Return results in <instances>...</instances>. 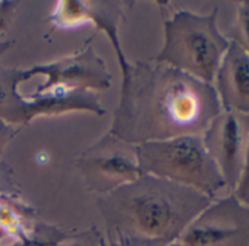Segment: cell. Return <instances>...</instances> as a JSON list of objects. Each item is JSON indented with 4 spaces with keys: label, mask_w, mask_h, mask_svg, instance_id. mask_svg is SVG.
<instances>
[{
    "label": "cell",
    "mask_w": 249,
    "mask_h": 246,
    "mask_svg": "<svg viewBox=\"0 0 249 246\" xmlns=\"http://www.w3.org/2000/svg\"><path fill=\"white\" fill-rule=\"evenodd\" d=\"M178 242L183 246H249V205L234 195L211 202Z\"/></svg>",
    "instance_id": "cell-6"
},
{
    "label": "cell",
    "mask_w": 249,
    "mask_h": 246,
    "mask_svg": "<svg viewBox=\"0 0 249 246\" xmlns=\"http://www.w3.org/2000/svg\"><path fill=\"white\" fill-rule=\"evenodd\" d=\"M213 87L223 110L249 114V54L233 41L217 69Z\"/></svg>",
    "instance_id": "cell-10"
},
{
    "label": "cell",
    "mask_w": 249,
    "mask_h": 246,
    "mask_svg": "<svg viewBox=\"0 0 249 246\" xmlns=\"http://www.w3.org/2000/svg\"><path fill=\"white\" fill-rule=\"evenodd\" d=\"M230 37L246 54H249V2H242L237 6L234 25L230 30Z\"/></svg>",
    "instance_id": "cell-14"
},
{
    "label": "cell",
    "mask_w": 249,
    "mask_h": 246,
    "mask_svg": "<svg viewBox=\"0 0 249 246\" xmlns=\"http://www.w3.org/2000/svg\"><path fill=\"white\" fill-rule=\"evenodd\" d=\"M30 79L44 76V81L30 95L50 91H104L111 87V73L104 60L85 44L76 53L50 63L27 69Z\"/></svg>",
    "instance_id": "cell-7"
},
{
    "label": "cell",
    "mask_w": 249,
    "mask_h": 246,
    "mask_svg": "<svg viewBox=\"0 0 249 246\" xmlns=\"http://www.w3.org/2000/svg\"><path fill=\"white\" fill-rule=\"evenodd\" d=\"M169 246H183L182 243H179V242H173V243H170Z\"/></svg>",
    "instance_id": "cell-21"
},
{
    "label": "cell",
    "mask_w": 249,
    "mask_h": 246,
    "mask_svg": "<svg viewBox=\"0 0 249 246\" xmlns=\"http://www.w3.org/2000/svg\"><path fill=\"white\" fill-rule=\"evenodd\" d=\"M108 134L140 145L179 137H202L221 111L215 89L153 60L128 62Z\"/></svg>",
    "instance_id": "cell-1"
},
{
    "label": "cell",
    "mask_w": 249,
    "mask_h": 246,
    "mask_svg": "<svg viewBox=\"0 0 249 246\" xmlns=\"http://www.w3.org/2000/svg\"><path fill=\"white\" fill-rule=\"evenodd\" d=\"M60 246H100V234L95 231L92 233H81L73 234L71 239H68Z\"/></svg>",
    "instance_id": "cell-17"
},
{
    "label": "cell",
    "mask_w": 249,
    "mask_h": 246,
    "mask_svg": "<svg viewBox=\"0 0 249 246\" xmlns=\"http://www.w3.org/2000/svg\"><path fill=\"white\" fill-rule=\"evenodd\" d=\"M201 138L226 186L234 189L242 175L249 144V114L221 108Z\"/></svg>",
    "instance_id": "cell-8"
},
{
    "label": "cell",
    "mask_w": 249,
    "mask_h": 246,
    "mask_svg": "<svg viewBox=\"0 0 249 246\" xmlns=\"http://www.w3.org/2000/svg\"><path fill=\"white\" fill-rule=\"evenodd\" d=\"M163 35L154 60L213 85L230 46V40L218 30L217 9L207 15L179 11L164 21Z\"/></svg>",
    "instance_id": "cell-3"
},
{
    "label": "cell",
    "mask_w": 249,
    "mask_h": 246,
    "mask_svg": "<svg viewBox=\"0 0 249 246\" xmlns=\"http://www.w3.org/2000/svg\"><path fill=\"white\" fill-rule=\"evenodd\" d=\"M19 2H12V0H2L0 2V35H2L12 24Z\"/></svg>",
    "instance_id": "cell-16"
},
{
    "label": "cell",
    "mask_w": 249,
    "mask_h": 246,
    "mask_svg": "<svg viewBox=\"0 0 249 246\" xmlns=\"http://www.w3.org/2000/svg\"><path fill=\"white\" fill-rule=\"evenodd\" d=\"M240 202L249 205V144L246 148V154H245V161H243V169H242V175L240 179L234 188V193H233Z\"/></svg>",
    "instance_id": "cell-15"
},
{
    "label": "cell",
    "mask_w": 249,
    "mask_h": 246,
    "mask_svg": "<svg viewBox=\"0 0 249 246\" xmlns=\"http://www.w3.org/2000/svg\"><path fill=\"white\" fill-rule=\"evenodd\" d=\"M6 237H8V233H6L2 227H0V243H2Z\"/></svg>",
    "instance_id": "cell-20"
},
{
    "label": "cell",
    "mask_w": 249,
    "mask_h": 246,
    "mask_svg": "<svg viewBox=\"0 0 249 246\" xmlns=\"http://www.w3.org/2000/svg\"><path fill=\"white\" fill-rule=\"evenodd\" d=\"M211 202L191 188L140 175L134 182L98 196L97 208L107 231L173 243Z\"/></svg>",
    "instance_id": "cell-2"
},
{
    "label": "cell",
    "mask_w": 249,
    "mask_h": 246,
    "mask_svg": "<svg viewBox=\"0 0 249 246\" xmlns=\"http://www.w3.org/2000/svg\"><path fill=\"white\" fill-rule=\"evenodd\" d=\"M25 81H30L27 69H0V120L17 128L41 116L40 101L19 92Z\"/></svg>",
    "instance_id": "cell-11"
},
{
    "label": "cell",
    "mask_w": 249,
    "mask_h": 246,
    "mask_svg": "<svg viewBox=\"0 0 249 246\" xmlns=\"http://www.w3.org/2000/svg\"><path fill=\"white\" fill-rule=\"evenodd\" d=\"M170 243L142 237V236H134L119 231H107L104 236L100 234V246H169Z\"/></svg>",
    "instance_id": "cell-13"
},
{
    "label": "cell",
    "mask_w": 249,
    "mask_h": 246,
    "mask_svg": "<svg viewBox=\"0 0 249 246\" xmlns=\"http://www.w3.org/2000/svg\"><path fill=\"white\" fill-rule=\"evenodd\" d=\"M76 169L87 189L98 196L134 182L141 175L137 145L108 132L81 153L76 158Z\"/></svg>",
    "instance_id": "cell-5"
},
{
    "label": "cell",
    "mask_w": 249,
    "mask_h": 246,
    "mask_svg": "<svg viewBox=\"0 0 249 246\" xmlns=\"http://www.w3.org/2000/svg\"><path fill=\"white\" fill-rule=\"evenodd\" d=\"M72 236L57 226L36 221L25 236L9 246H60Z\"/></svg>",
    "instance_id": "cell-12"
},
{
    "label": "cell",
    "mask_w": 249,
    "mask_h": 246,
    "mask_svg": "<svg viewBox=\"0 0 249 246\" xmlns=\"http://www.w3.org/2000/svg\"><path fill=\"white\" fill-rule=\"evenodd\" d=\"M141 175H151L214 198L224 179L201 137H179L137 145Z\"/></svg>",
    "instance_id": "cell-4"
},
{
    "label": "cell",
    "mask_w": 249,
    "mask_h": 246,
    "mask_svg": "<svg viewBox=\"0 0 249 246\" xmlns=\"http://www.w3.org/2000/svg\"><path fill=\"white\" fill-rule=\"evenodd\" d=\"M123 17L122 2H78V0H63L57 2L49 17V24L53 31L73 30L85 24H92L98 31L104 33L116 53L120 69L128 65L119 38V27Z\"/></svg>",
    "instance_id": "cell-9"
},
{
    "label": "cell",
    "mask_w": 249,
    "mask_h": 246,
    "mask_svg": "<svg viewBox=\"0 0 249 246\" xmlns=\"http://www.w3.org/2000/svg\"><path fill=\"white\" fill-rule=\"evenodd\" d=\"M12 41L11 40H5V38H2V37H0V59H2L3 56H5V53L12 47ZM0 69H2V68H0Z\"/></svg>",
    "instance_id": "cell-19"
},
{
    "label": "cell",
    "mask_w": 249,
    "mask_h": 246,
    "mask_svg": "<svg viewBox=\"0 0 249 246\" xmlns=\"http://www.w3.org/2000/svg\"><path fill=\"white\" fill-rule=\"evenodd\" d=\"M18 131H19V128L12 126L9 123L0 120V150L6 147L11 140H14V137L18 134Z\"/></svg>",
    "instance_id": "cell-18"
}]
</instances>
